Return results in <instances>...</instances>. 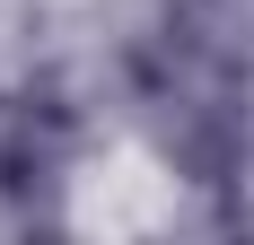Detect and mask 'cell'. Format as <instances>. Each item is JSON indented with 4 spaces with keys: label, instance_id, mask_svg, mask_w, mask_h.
Instances as JSON below:
<instances>
[{
    "label": "cell",
    "instance_id": "cell-1",
    "mask_svg": "<svg viewBox=\"0 0 254 245\" xmlns=\"http://www.w3.org/2000/svg\"><path fill=\"white\" fill-rule=\"evenodd\" d=\"M131 114L149 149L210 201L254 167V18L246 0H158L131 35Z\"/></svg>",
    "mask_w": 254,
    "mask_h": 245
},
{
    "label": "cell",
    "instance_id": "cell-2",
    "mask_svg": "<svg viewBox=\"0 0 254 245\" xmlns=\"http://www.w3.org/2000/svg\"><path fill=\"white\" fill-rule=\"evenodd\" d=\"M70 149H79V122L62 105V88H0V201L9 210L53 201Z\"/></svg>",
    "mask_w": 254,
    "mask_h": 245
}]
</instances>
